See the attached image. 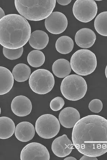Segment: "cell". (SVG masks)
<instances>
[{
  "mask_svg": "<svg viewBox=\"0 0 107 160\" xmlns=\"http://www.w3.org/2000/svg\"><path fill=\"white\" fill-rule=\"evenodd\" d=\"M72 141L84 155L99 157L107 152V120L99 115L84 117L75 124Z\"/></svg>",
  "mask_w": 107,
  "mask_h": 160,
  "instance_id": "6da1fadb",
  "label": "cell"
},
{
  "mask_svg": "<svg viewBox=\"0 0 107 160\" xmlns=\"http://www.w3.org/2000/svg\"><path fill=\"white\" fill-rule=\"evenodd\" d=\"M31 32L29 23L24 17L8 14L0 19V44L10 49L22 48L29 41Z\"/></svg>",
  "mask_w": 107,
  "mask_h": 160,
  "instance_id": "7a4b0ae2",
  "label": "cell"
},
{
  "mask_svg": "<svg viewBox=\"0 0 107 160\" xmlns=\"http://www.w3.org/2000/svg\"><path fill=\"white\" fill-rule=\"evenodd\" d=\"M56 0H15V7L21 15L26 19L39 21L46 19L53 12Z\"/></svg>",
  "mask_w": 107,
  "mask_h": 160,
  "instance_id": "3957f363",
  "label": "cell"
},
{
  "mask_svg": "<svg viewBox=\"0 0 107 160\" xmlns=\"http://www.w3.org/2000/svg\"><path fill=\"white\" fill-rule=\"evenodd\" d=\"M70 64L72 70L77 74L83 76L90 75L97 68L96 57L88 49H80L72 55Z\"/></svg>",
  "mask_w": 107,
  "mask_h": 160,
  "instance_id": "277c9868",
  "label": "cell"
},
{
  "mask_svg": "<svg viewBox=\"0 0 107 160\" xmlns=\"http://www.w3.org/2000/svg\"><path fill=\"white\" fill-rule=\"evenodd\" d=\"M88 89L86 81L79 75L72 74L64 79L60 90L64 97L69 100L76 101L85 96Z\"/></svg>",
  "mask_w": 107,
  "mask_h": 160,
  "instance_id": "5b68a950",
  "label": "cell"
},
{
  "mask_svg": "<svg viewBox=\"0 0 107 160\" xmlns=\"http://www.w3.org/2000/svg\"><path fill=\"white\" fill-rule=\"evenodd\" d=\"M54 83L53 74L45 69H38L34 71L29 80V84L31 90L40 95L46 94L51 92Z\"/></svg>",
  "mask_w": 107,
  "mask_h": 160,
  "instance_id": "8992f818",
  "label": "cell"
},
{
  "mask_svg": "<svg viewBox=\"0 0 107 160\" xmlns=\"http://www.w3.org/2000/svg\"><path fill=\"white\" fill-rule=\"evenodd\" d=\"M60 124L57 118L50 114L43 115L36 121L35 129L40 137L45 139L53 138L59 133Z\"/></svg>",
  "mask_w": 107,
  "mask_h": 160,
  "instance_id": "52a82bcc",
  "label": "cell"
},
{
  "mask_svg": "<svg viewBox=\"0 0 107 160\" xmlns=\"http://www.w3.org/2000/svg\"><path fill=\"white\" fill-rule=\"evenodd\" d=\"M97 5L94 0H77L73 7L74 15L80 22H90L96 16Z\"/></svg>",
  "mask_w": 107,
  "mask_h": 160,
  "instance_id": "ba28073f",
  "label": "cell"
},
{
  "mask_svg": "<svg viewBox=\"0 0 107 160\" xmlns=\"http://www.w3.org/2000/svg\"><path fill=\"white\" fill-rule=\"evenodd\" d=\"M20 158L21 160H49L50 155L44 145L38 142H33L23 148Z\"/></svg>",
  "mask_w": 107,
  "mask_h": 160,
  "instance_id": "9c48e42d",
  "label": "cell"
},
{
  "mask_svg": "<svg viewBox=\"0 0 107 160\" xmlns=\"http://www.w3.org/2000/svg\"><path fill=\"white\" fill-rule=\"evenodd\" d=\"M45 25L49 32L58 34L66 30L68 25V20L64 14L59 12H54L46 19Z\"/></svg>",
  "mask_w": 107,
  "mask_h": 160,
  "instance_id": "30bf717a",
  "label": "cell"
},
{
  "mask_svg": "<svg viewBox=\"0 0 107 160\" xmlns=\"http://www.w3.org/2000/svg\"><path fill=\"white\" fill-rule=\"evenodd\" d=\"M74 145L67 136L63 135L54 139L52 144V150L56 156L64 158L70 155Z\"/></svg>",
  "mask_w": 107,
  "mask_h": 160,
  "instance_id": "8fae6325",
  "label": "cell"
},
{
  "mask_svg": "<svg viewBox=\"0 0 107 160\" xmlns=\"http://www.w3.org/2000/svg\"><path fill=\"white\" fill-rule=\"evenodd\" d=\"M11 108L15 115L25 117L30 114L32 109V104L28 98L19 95L13 98L11 102Z\"/></svg>",
  "mask_w": 107,
  "mask_h": 160,
  "instance_id": "7c38bea8",
  "label": "cell"
},
{
  "mask_svg": "<svg viewBox=\"0 0 107 160\" xmlns=\"http://www.w3.org/2000/svg\"><path fill=\"white\" fill-rule=\"evenodd\" d=\"M59 120L63 127L67 128H71L80 120V113L73 107H66L60 112Z\"/></svg>",
  "mask_w": 107,
  "mask_h": 160,
  "instance_id": "4fadbf2b",
  "label": "cell"
},
{
  "mask_svg": "<svg viewBox=\"0 0 107 160\" xmlns=\"http://www.w3.org/2000/svg\"><path fill=\"white\" fill-rule=\"evenodd\" d=\"M96 40L94 32L89 28H83L78 31L75 37L77 45L83 48H88L93 46Z\"/></svg>",
  "mask_w": 107,
  "mask_h": 160,
  "instance_id": "5bb4252c",
  "label": "cell"
},
{
  "mask_svg": "<svg viewBox=\"0 0 107 160\" xmlns=\"http://www.w3.org/2000/svg\"><path fill=\"white\" fill-rule=\"evenodd\" d=\"M35 131L33 124L28 122H23L16 126L15 135L20 141L28 142L33 139L35 135Z\"/></svg>",
  "mask_w": 107,
  "mask_h": 160,
  "instance_id": "9a60e30c",
  "label": "cell"
},
{
  "mask_svg": "<svg viewBox=\"0 0 107 160\" xmlns=\"http://www.w3.org/2000/svg\"><path fill=\"white\" fill-rule=\"evenodd\" d=\"M49 37L44 31L36 30L32 33L29 42L31 47L40 50L46 48L48 44Z\"/></svg>",
  "mask_w": 107,
  "mask_h": 160,
  "instance_id": "2e32d148",
  "label": "cell"
},
{
  "mask_svg": "<svg viewBox=\"0 0 107 160\" xmlns=\"http://www.w3.org/2000/svg\"><path fill=\"white\" fill-rule=\"evenodd\" d=\"M1 71V89L0 95L8 93L12 89L14 84V77L9 69L4 67H0Z\"/></svg>",
  "mask_w": 107,
  "mask_h": 160,
  "instance_id": "e0dca14e",
  "label": "cell"
},
{
  "mask_svg": "<svg viewBox=\"0 0 107 160\" xmlns=\"http://www.w3.org/2000/svg\"><path fill=\"white\" fill-rule=\"evenodd\" d=\"M72 68L70 63L67 60L60 59L57 60L52 66L54 75L59 78H65L70 74Z\"/></svg>",
  "mask_w": 107,
  "mask_h": 160,
  "instance_id": "ac0fdd59",
  "label": "cell"
},
{
  "mask_svg": "<svg viewBox=\"0 0 107 160\" xmlns=\"http://www.w3.org/2000/svg\"><path fill=\"white\" fill-rule=\"evenodd\" d=\"M0 138L7 139L12 136L15 131L16 127L14 122L9 118H0Z\"/></svg>",
  "mask_w": 107,
  "mask_h": 160,
  "instance_id": "d6986e66",
  "label": "cell"
},
{
  "mask_svg": "<svg viewBox=\"0 0 107 160\" xmlns=\"http://www.w3.org/2000/svg\"><path fill=\"white\" fill-rule=\"evenodd\" d=\"M12 73L14 80L18 82H23L30 78L31 70L30 67L24 63H19L14 67Z\"/></svg>",
  "mask_w": 107,
  "mask_h": 160,
  "instance_id": "ffe728a7",
  "label": "cell"
},
{
  "mask_svg": "<svg viewBox=\"0 0 107 160\" xmlns=\"http://www.w3.org/2000/svg\"><path fill=\"white\" fill-rule=\"evenodd\" d=\"M74 48V42L70 37L63 36L57 39L56 48L59 53L66 54L70 53Z\"/></svg>",
  "mask_w": 107,
  "mask_h": 160,
  "instance_id": "44dd1931",
  "label": "cell"
},
{
  "mask_svg": "<svg viewBox=\"0 0 107 160\" xmlns=\"http://www.w3.org/2000/svg\"><path fill=\"white\" fill-rule=\"evenodd\" d=\"M94 27L100 35L107 37V11L98 14L94 20Z\"/></svg>",
  "mask_w": 107,
  "mask_h": 160,
  "instance_id": "7402d4cb",
  "label": "cell"
},
{
  "mask_svg": "<svg viewBox=\"0 0 107 160\" xmlns=\"http://www.w3.org/2000/svg\"><path fill=\"white\" fill-rule=\"evenodd\" d=\"M45 60V55L39 50H34L28 54V62L31 66L34 68H39L44 63Z\"/></svg>",
  "mask_w": 107,
  "mask_h": 160,
  "instance_id": "603a6c76",
  "label": "cell"
},
{
  "mask_svg": "<svg viewBox=\"0 0 107 160\" xmlns=\"http://www.w3.org/2000/svg\"><path fill=\"white\" fill-rule=\"evenodd\" d=\"M23 52V47L17 49H10L4 47L3 48V53L7 59L14 60L21 57Z\"/></svg>",
  "mask_w": 107,
  "mask_h": 160,
  "instance_id": "cb8c5ba5",
  "label": "cell"
},
{
  "mask_svg": "<svg viewBox=\"0 0 107 160\" xmlns=\"http://www.w3.org/2000/svg\"><path fill=\"white\" fill-rule=\"evenodd\" d=\"M65 104L63 99L60 97H57L52 100L50 103L51 109L54 112L59 111L61 109Z\"/></svg>",
  "mask_w": 107,
  "mask_h": 160,
  "instance_id": "d4e9b609",
  "label": "cell"
},
{
  "mask_svg": "<svg viewBox=\"0 0 107 160\" xmlns=\"http://www.w3.org/2000/svg\"><path fill=\"white\" fill-rule=\"evenodd\" d=\"M89 108L92 112L98 113L102 111L103 108L102 102L99 99H95L89 103Z\"/></svg>",
  "mask_w": 107,
  "mask_h": 160,
  "instance_id": "484cf974",
  "label": "cell"
},
{
  "mask_svg": "<svg viewBox=\"0 0 107 160\" xmlns=\"http://www.w3.org/2000/svg\"><path fill=\"white\" fill-rule=\"evenodd\" d=\"M57 2L60 5L65 6L70 4L71 2V0H57Z\"/></svg>",
  "mask_w": 107,
  "mask_h": 160,
  "instance_id": "4316f807",
  "label": "cell"
},
{
  "mask_svg": "<svg viewBox=\"0 0 107 160\" xmlns=\"http://www.w3.org/2000/svg\"><path fill=\"white\" fill-rule=\"evenodd\" d=\"M80 160H97L98 159L96 157L89 156L86 155H84L80 159Z\"/></svg>",
  "mask_w": 107,
  "mask_h": 160,
  "instance_id": "83f0119b",
  "label": "cell"
},
{
  "mask_svg": "<svg viewBox=\"0 0 107 160\" xmlns=\"http://www.w3.org/2000/svg\"><path fill=\"white\" fill-rule=\"evenodd\" d=\"M5 14L3 10L1 8H0V19H2L5 16Z\"/></svg>",
  "mask_w": 107,
  "mask_h": 160,
  "instance_id": "f1b7e54d",
  "label": "cell"
},
{
  "mask_svg": "<svg viewBox=\"0 0 107 160\" xmlns=\"http://www.w3.org/2000/svg\"><path fill=\"white\" fill-rule=\"evenodd\" d=\"M64 160H77V159L74 157H69L68 158H65Z\"/></svg>",
  "mask_w": 107,
  "mask_h": 160,
  "instance_id": "f546056e",
  "label": "cell"
},
{
  "mask_svg": "<svg viewBox=\"0 0 107 160\" xmlns=\"http://www.w3.org/2000/svg\"><path fill=\"white\" fill-rule=\"evenodd\" d=\"M105 74L106 78L107 79V65L106 66V68H105Z\"/></svg>",
  "mask_w": 107,
  "mask_h": 160,
  "instance_id": "4dcf8cb0",
  "label": "cell"
}]
</instances>
